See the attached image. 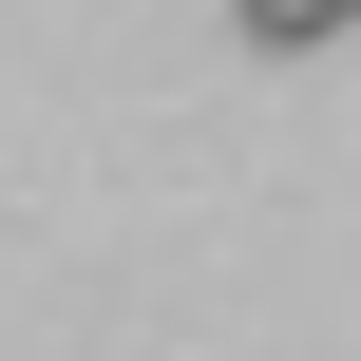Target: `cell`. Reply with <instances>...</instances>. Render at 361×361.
I'll use <instances>...</instances> for the list:
<instances>
[{
	"mask_svg": "<svg viewBox=\"0 0 361 361\" xmlns=\"http://www.w3.org/2000/svg\"><path fill=\"white\" fill-rule=\"evenodd\" d=\"M228 19H247L267 57H305V38H343V0H228Z\"/></svg>",
	"mask_w": 361,
	"mask_h": 361,
	"instance_id": "cell-1",
	"label": "cell"
}]
</instances>
